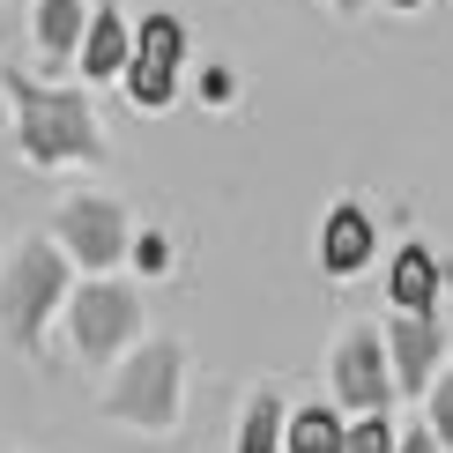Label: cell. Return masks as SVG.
I'll use <instances>...</instances> for the list:
<instances>
[{
    "label": "cell",
    "mask_w": 453,
    "mask_h": 453,
    "mask_svg": "<svg viewBox=\"0 0 453 453\" xmlns=\"http://www.w3.org/2000/svg\"><path fill=\"white\" fill-rule=\"evenodd\" d=\"M372 253H380V223L357 209V201H334V209L319 216V268L342 282V275H357V268H365Z\"/></svg>",
    "instance_id": "9c48e42d"
},
{
    "label": "cell",
    "mask_w": 453,
    "mask_h": 453,
    "mask_svg": "<svg viewBox=\"0 0 453 453\" xmlns=\"http://www.w3.org/2000/svg\"><path fill=\"white\" fill-rule=\"evenodd\" d=\"M387 297H394V312H439V253L402 245L387 260Z\"/></svg>",
    "instance_id": "8fae6325"
},
{
    "label": "cell",
    "mask_w": 453,
    "mask_h": 453,
    "mask_svg": "<svg viewBox=\"0 0 453 453\" xmlns=\"http://www.w3.org/2000/svg\"><path fill=\"white\" fill-rule=\"evenodd\" d=\"M52 245H60L67 268L82 275H111L127 260V245H134V223L111 194H67L60 216H52Z\"/></svg>",
    "instance_id": "5b68a950"
},
{
    "label": "cell",
    "mask_w": 453,
    "mask_h": 453,
    "mask_svg": "<svg viewBox=\"0 0 453 453\" xmlns=\"http://www.w3.org/2000/svg\"><path fill=\"white\" fill-rule=\"evenodd\" d=\"M387 8H424V0H387Z\"/></svg>",
    "instance_id": "d6986e66"
},
{
    "label": "cell",
    "mask_w": 453,
    "mask_h": 453,
    "mask_svg": "<svg viewBox=\"0 0 453 453\" xmlns=\"http://www.w3.org/2000/svg\"><path fill=\"white\" fill-rule=\"evenodd\" d=\"M231 453H282V394L275 387L245 394V417H238V446Z\"/></svg>",
    "instance_id": "4fadbf2b"
},
{
    "label": "cell",
    "mask_w": 453,
    "mask_h": 453,
    "mask_svg": "<svg viewBox=\"0 0 453 453\" xmlns=\"http://www.w3.org/2000/svg\"><path fill=\"white\" fill-rule=\"evenodd\" d=\"M67 342H74V357H89V365L127 357L142 342V290L134 282H111V275L67 282Z\"/></svg>",
    "instance_id": "277c9868"
},
{
    "label": "cell",
    "mask_w": 453,
    "mask_h": 453,
    "mask_svg": "<svg viewBox=\"0 0 453 453\" xmlns=\"http://www.w3.org/2000/svg\"><path fill=\"white\" fill-rule=\"evenodd\" d=\"M127 15H119V0H97V8L82 15V37H74V60H82V82H119V67H127Z\"/></svg>",
    "instance_id": "30bf717a"
},
{
    "label": "cell",
    "mask_w": 453,
    "mask_h": 453,
    "mask_svg": "<svg viewBox=\"0 0 453 453\" xmlns=\"http://www.w3.org/2000/svg\"><path fill=\"white\" fill-rule=\"evenodd\" d=\"M327 8H334V15H357V8H365V0H327Z\"/></svg>",
    "instance_id": "ac0fdd59"
},
{
    "label": "cell",
    "mask_w": 453,
    "mask_h": 453,
    "mask_svg": "<svg viewBox=\"0 0 453 453\" xmlns=\"http://www.w3.org/2000/svg\"><path fill=\"white\" fill-rule=\"evenodd\" d=\"M424 431H431L439 453H453V365H439L431 387H424Z\"/></svg>",
    "instance_id": "9a60e30c"
},
{
    "label": "cell",
    "mask_w": 453,
    "mask_h": 453,
    "mask_svg": "<svg viewBox=\"0 0 453 453\" xmlns=\"http://www.w3.org/2000/svg\"><path fill=\"white\" fill-rule=\"evenodd\" d=\"M394 453H439V446H431V431L417 424V431H402V439H394Z\"/></svg>",
    "instance_id": "e0dca14e"
},
{
    "label": "cell",
    "mask_w": 453,
    "mask_h": 453,
    "mask_svg": "<svg viewBox=\"0 0 453 453\" xmlns=\"http://www.w3.org/2000/svg\"><path fill=\"white\" fill-rule=\"evenodd\" d=\"M334 409L342 417H380V409H394V372H387L380 319H349L342 342H334Z\"/></svg>",
    "instance_id": "52a82bcc"
},
{
    "label": "cell",
    "mask_w": 453,
    "mask_h": 453,
    "mask_svg": "<svg viewBox=\"0 0 453 453\" xmlns=\"http://www.w3.org/2000/svg\"><path fill=\"white\" fill-rule=\"evenodd\" d=\"M8 89V119H15V149L37 172H67V164H104V127L89 89H60V82H30L23 67L0 74Z\"/></svg>",
    "instance_id": "6da1fadb"
},
{
    "label": "cell",
    "mask_w": 453,
    "mask_h": 453,
    "mask_svg": "<svg viewBox=\"0 0 453 453\" xmlns=\"http://www.w3.org/2000/svg\"><path fill=\"white\" fill-rule=\"evenodd\" d=\"M74 37H82V0H37V52L74 60Z\"/></svg>",
    "instance_id": "5bb4252c"
},
{
    "label": "cell",
    "mask_w": 453,
    "mask_h": 453,
    "mask_svg": "<svg viewBox=\"0 0 453 453\" xmlns=\"http://www.w3.org/2000/svg\"><path fill=\"white\" fill-rule=\"evenodd\" d=\"M179 67H186V23L179 15H142V30L127 37V97H134L142 111H172L179 97Z\"/></svg>",
    "instance_id": "8992f818"
},
{
    "label": "cell",
    "mask_w": 453,
    "mask_h": 453,
    "mask_svg": "<svg viewBox=\"0 0 453 453\" xmlns=\"http://www.w3.org/2000/svg\"><path fill=\"white\" fill-rule=\"evenodd\" d=\"M349 417L334 402H305V409H282V453H342Z\"/></svg>",
    "instance_id": "7c38bea8"
},
{
    "label": "cell",
    "mask_w": 453,
    "mask_h": 453,
    "mask_svg": "<svg viewBox=\"0 0 453 453\" xmlns=\"http://www.w3.org/2000/svg\"><path fill=\"white\" fill-rule=\"evenodd\" d=\"M104 417L119 431H149V439L179 431V417H186V349L179 342H134L119 357V372H111V387H104Z\"/></svg>",
    "instance_id": "7a4b0ae2"
},
{
    "label": "cell",
    "mask_w": 453,
    "mask_h": 453,
    "mask_svg": "<svg viewBox=\"0 0 453 453\" xmlns=\"http://www.w3.org/2000/svg\"><path fill=\"white\" fill-rule=\"evenodd\" d=\"M394 439H402V431L387 424V409H380V417H349V431H342V453H394Z\"/></svg>",
    "instance_id": "2e32d148"
},
{
    "label": "cell",
    "mask_w": 453,
    "mask_h": 453,
    "mask_svg": "<svg viewBox=\"0 0 453 453\" xmlns=\"http://www.w3.org/2000/svg\"><path fill=\"white\" fill-rule=\"evenodd\" d=\"M67 260H60V245L52 238H30V245H15V260L0 268V334H8L15 349H45V319L67 305Z\"/></svg>",
    "instance_id": "3957f363"
},
{
    "label": "cell",
    "mask_w": 453,
    "mask_h": 453,
    "mask_svg": "<svg viewBox=\"0 0 453 453\" xmlns=\"http://www.w3.org/2000/svg\"><path fill=\"white\" fill-rule=\"evenodd\" d=\"M387 342V372H394V394H424L431 372L446 365V319L439 312H394L380 327Z\"/></svg>",
    "instance_id": "ba28073f"
}]
</instances>
